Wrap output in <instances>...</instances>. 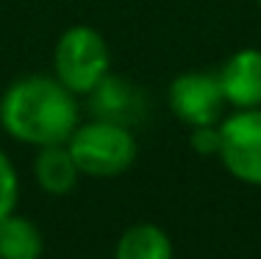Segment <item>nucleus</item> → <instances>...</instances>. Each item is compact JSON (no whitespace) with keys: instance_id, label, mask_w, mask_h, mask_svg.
I'll use <instances>...</instances> for the list:
<instances>
[{"instance_id":"obj_12","label":"nucleus","mask_w":261,"mask_h":259,"mask_svg":"<svg viewBox=\"0 0 261 259\" xmlns=\"http://www.w3.org/2000/svg\"><path fill=\"white\" fill-rule=\"evenodd\" d=\"M220 145H222L220 123L192 128V148H195L200 156H220Z\"/></svg>"},{"instance_id":"obj_7","label":"nucleus","mask_w":261,"mask_h":259,"mask_svg":"<svg viewBox=\"0 0 261 259\" xmlns=\"http://www.w3.org/2000/svg\"><path fill=\"white\" fill-rule=\"evenodd\" d=\"M220 86L228 106L233 109H261V51L242 48L220 70Z\"/></svg>"},{"instance_id":"obj_5","label":"nucleus","mask_w":261,"mask_h":259,"mask_svg":"<svg viewBox=\"0 0 261 259\" xmlns=\"http://www.w3.org/2000/svg\"><path fill=\"white\" fill-rule=\"evenodd\" d=\"M167 101H170L172 114L192 128L222 123L220 117L228 106L225 92H222V86H220V76L197 73V70L178 76L175 81L170 84Z\"/></svg>"},{"instance_id":"obj_13","label":"nucleus","mask_w":261,"mask_h":259,"mask_svg":"<svg viewBox=\"0 0 261 259\" xmlns=\"http://www.w3.org/2000/svg\"><path fill=\"white\" fill-rule=\"evenodd\" d=\"M258 3H261V0H258Z\"/></svg>"},{"instance_id":"obj_1","label":"nucleus","mask_w":261,"mask_h":259,"mask_svg":"<svg viewBox=\"0 0 261 259\" xmlns=\"http://www.w3.org/2000/svg\"><path fill=\"white\" fill-rule=\"evenodd\" d=\"M0 123L6 134L34 148L61 145L78 128V101L59 78H20L0 98Z\"/></svg>"},{"instance_id":"obj_11","label":"nucleus","mask_w":261,"mask_h":259,"mask_svg":"<svg viewBox=\"0 0 261 259\" xmlns=\"http://www.w3.org/2000/svg\"><path fill=\"white\" fill-rule=\"evenodd\" d=\"M17 198H20V184H17V170L9 162L3 151H0V220L9 212H14Z\"/></svg>"},{"instance_id":"obj_4","label":"nucleus","mask_w":261,"mask_h":259,"mask_svg":"<svg viewBox=\"0 0 261 259\" xmlns=\"http://www.w3.org/2000/svg\"><path fill=\"white\" fill-rule=\"evenodd\" d=\"M220 159L233 178L261 187V109H236L220 123Z\"/></svg>"},{"instance_id":"obj_9","label":"nucleus","mask_w":261,"mask_h":259,"mask_svg":"<svg viewBox=\"0 0 261 259\" xmlns=\"http://www.w3.org/2000/svg\"><path fill=\"white\" fill-rule=\"evenodd\" d=\"M114 259H175L172 240L156 223H136L117 240Z\"/></svg>"},{"instance_id":"obj_6","label":"nucleus","mask_w":261,"mask_h":259,"mask_svg":"<svg viewBox=\"0 0 261 259\" xmlns=\"http://www.w3.org/2000/svg\"><path fill=\"white\" fill-rule=\"evenodd\" d=\"M89 112L95 120L117 123V126L134 128L147 117V95L139 84L120 76H106L89 92Z\"/></svg>"},{"instance_id":"obj_3","label":"nucleus","mask_w":261,"mask_h":259,"mask_svg":"<svg viewBox=\"0 0 261 259\" xmlns=\"http://www.w3.org/2000/svg\"><path fill=\"white\" fill-rule=\"evenodd\" d=\"M109 45L95 28L72 26L59 36L53 51L56 78L75 95H89L109 76Z\"/></svg>"},{"instance_id":"obj_10","label":"nucleus","mask_w":261,"mask_h":259,"mask_svg":"<svg viewBox=\"0 0 261 259\" xmlns=\"http://www.w3.org/2000/svg\"><path fill=\"white\" fill-rule=\"evenodd\" d=\"M45 240L31 218L9 212L0 220V259H39Z\"/></svg>"},{"instance_id":"obj_8","label":"nucleus","mask_w":261,"mask_h":259,"mask_svg":"<svg viewBox=\"0 0 261 259\" xmlns=\"http://www.w3.org/2000/svg\"><path fill=\"white\" fill-rule=\"evenodd\" d=\"M34 176H36V184H39L45 193L67 195V193L75 190L81 170H78V164H75V159H72L67 143H61V145L39 148V153H36V159H34Z\"/></svg>"},{"instance_id":"obj_2","label":"nucleus","mask_w":261,"mask_h":259,"mask_svg":"<svg viewBox=\"0 0 261 259\" xmlns=\"http://www.w3.org/2000/svg\"><path fill=\"white\" fill-rule=\"evenodd\" d=\"M72 159H75L81 176L92 178H114L130 170V164L136 162V139L134 131L117 123L95 120L84 123L72 131V137L67 139Z\"/></svg>"}]
</instances>
